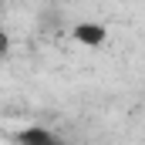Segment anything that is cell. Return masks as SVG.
<instances>
[{
	"label": "cell",
	"instance_id": "3957f363",
	"mask_svg": "<svg viewBox=\"0 0 145 145\" xmlns=\"http://www.w3.org/2000/svg\"><path fill=\"white\" fill-rule=\"evenodd\" d=\"M3 54H10V34L7 31H0V57Z\"/></svg>",
	"mask_w": 145,
	"mask_h": 145
},
{
	"label": "cell",
	"instance_id": "7a4b0ae2",
	"mask_svg": "<svg viewBox=\"0 0 145 145\" xmlns=\"http://www.w3.org/2000/svg\"><path fill=\"white\" fill-rule=\"evenodd\" d=\"M17 142L20 145H61L57 142V135L54 132H47V128H24V132H17Z\"/></svg>",
	"mask_w": 145,
	"mask_h": 145
},
{
	"label": "cell",
	"instance_id": "6da1fadb",
	"mask_svg": "<svg viewBox=\"0 0 145 145\" xmlns=\"http://www.w3.org/2000/svg\"><path fill=\"white\" fill-rule=\"evenodd\" d=\"M105 37H108V27L98 24V20H81V24H74V40L84 44V47H98V44H105Z\"/></svg>",
	"mask_w": 145,
	"mask_h": 145
}]
</instances>
